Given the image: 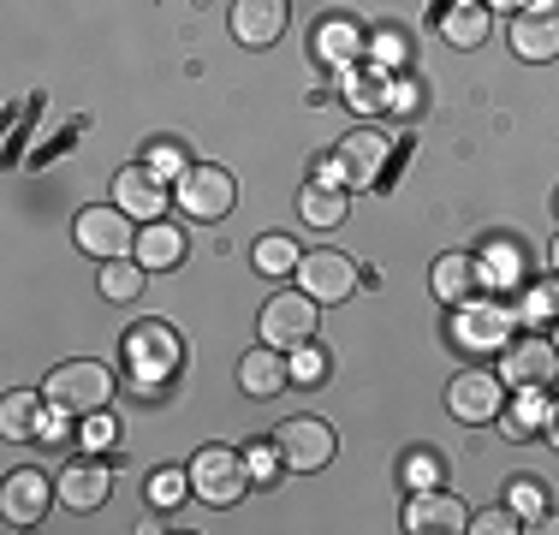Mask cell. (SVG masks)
I'll use <instances>...</instances> for the list:
<instances>
[{"mask_svg":"<svg viewBox=\"0 0 559 535\" xmlns=\"http://www.w3.org/2000/svg\"><path fill=\"white\" fill-rule=\"evenodd\" d=\"M250 482H257V476H250V459H245V452H233V447H203L191 459V494L203 506H238Z\"/></svg>","mask_w":559,"mask_h":535,"instance_id":"7a4b0ae2","label":"cell"},{"mask_svg":"<svg viewBox=\"0 0 559 535\" xmlns=\"http://www.w3.org/2000/svg\"><path fill=\"white\" fill-rule=\"evenodd\" d=\"M316 48H322L328 60H352V48H357V31H352V24H328V36L316 31Z\"/></svg>","mask_w":559,"mask_h":535,"instance_id":"8d00e7d4","label":"cell"},{"mask_svg":"<svg viewBox=\"0 0 559 535\" xmlns=\"http://www.w3.org/2000/svg\"><path fill=\"white\" fill-rule=\"evenodd\" d=\"M138 233L143 226L131 221L126 209H84L72 221V238H78V250H84V257H102V262H114V257H131V250H138Z\"/></svg>","mask_w":559,"mask_h":535,"instance_id":"5b68a950","label":"cell"},{"mask_svg":"<svg viewBox=\"0 0 559 535\" xmlns=\"http://www.w3.org/2000/svg\"><path fill=\"white\" fill-rule=\"evenodd\" d=\"M298 286L310 292L316 304H345L357 292V262L345 250H310L298 262Z\"/></svg>","mask_w":559,"mask_h":535,"instance_id":"4fadbf2b","label":"cell"},{"mask_svg":"<svg viewBox=\"0 0 559 535\" xmlns=\"http://www.w3.org/2000/svg\"><path fill=\"white\" fill-rule=\"evenodd\" d=\"M143 274H150V268H143L138 257H114L108 268H102V298H114V304H131L143 292Z\"/></svg>","mask_w":559,"mask_h":535,"instance_id":"4316f807","label":"cell"},{"mask_svg":"<svg viewBox=\"0 0 559 535\" xmlns=\"http://www.w3.org/2000/svg\"><path fill=\"white\" fill-rule=\"evenodd\" d=\"M506 43H512V54L530 66L559 60V0H530V7H518Z\"/></svg>","mask_w":559,"mask_h":535,"instance_id":"52a82bcc","label":"cell"},{"mask_svg":"<svg viewBox=\"0 0 559 535\" xmlns=\"http://www.w3.org/2000/svg\"><path fill=\"white\" fill-rule=\"evenodd\" d=\"M43 393H48V405H55V411H66V417H90V411H108L114 374L102 364H60L43 381Z\"/></svg>","mask_w":559,"mask_h":535,"instance_id":"3957f363","label":"cell"},{"mask_svg":"<svg viewBox=\"0 0 559 535\" xmlns=\"http://www.w3.org/2000/svg\"><path fill=\"white\" fill-rule=\"evenodd\" d=\"M262 345H280V352H298V345L316 340V298L310 292H274L269 304H262Z\"/></svg>","mask_w":559,"mask_h":535,"instance_id":"8992f818","label":"cell"},{"mask_svg":"<svg viewBox=\"0 0 559 535\" xmlns=\"http://www.w3.org/2000/svg\"><path fill=\"white\" fill-rule=\"evenodd\" d=\"M274 452H280L286 471H322V464L334 459V428L322 417H292V423H280Z\"/></svg>","mask_w":559,"mask_h":535,"instance_id":"30bf717a","label":"cell"},{"mask_svg":"<svg viewBox=\"0 0 559 535\" xmlns=\"http://www.w3.org/2000/svg\"><path fill=\"white\" fill-rule=\"evenodd\" d=\"M60 423H66V411L48 405V393L43 399H36V393H7V399H0V435H7V440H36V435L55 440V435H66Z\"/></svg>","mask_w":559,"mask_h":535,"instance_id":"2e32d148","label":"cell"},{"mask_svg":"<svg viewBox=\"0 0 559 535\" xmlns=\"http://www.w3.org/2000/svg\"><path fill=\"white\" fill-rule=\"evenodd\" d=\"M55 488H60V506H72V512H96V506L108 500V488H114V471L102 459H72L55 476Z\"/></svg>","mask_w":559,"mask_h":535,"instance_id":"ac0fdd59","label":"cell"},{"mask_svg":"<svg viewBox=\"0 0 559 535\" xmlns=\"http://www.w3.org/2000/svg\"><path fill=\"white\" fill-rule=\"evenodd\" d=\"M345 209H352V197H345V185H334V179H310L298 191V214L310 226H322V233H334L345 221Z\"/></svg>","mask_w":559,"mask_h":535,"instance_id":"cb8c5ba5","label":"cell"},{"mask_svg":"<svg viewBox=\"0 0 559 535\" xmlns=\"http://www.w3.org/2000/svg\"><path fill=\"white\" fill-rule=\"evenodd\" d=\"M447 411L459 423H495L506 411V381L488 374V369H464L459 381L447 387Z\"/></svg>","mask_w":559,"mask_h":535,"instance_id":"5bb4252c","label":"cell"},{"mask_svg":"<svg viewBox=\"0 0 559 535\" xmlns=\"http://www.w3.org/2000/svg\"><path fill=\"white\" fill-rule=\"evenodd\" d=\"M483 280L488 286H530V257H524V245H518V238H488L483 245Z\"/></svg>","mask_w":559,"mask_h":535,"instance_id":"603a6c76","label":"cell"},{"mask_svg":"<svg viewBox=\"0 0 559 535\" xmlns=\"http://www.w3.org/2000/svg\"><path fill=\"white\" fill-rule=\"evenodd\" d=\"M429 286H435V298H441V304H464V298H476L488 280H483V262H476V257H464V250H447V257L435 262Z\"/></svg>","mask_w":559,"mask_h":535,"instance_id":"44dd1931","label":"cell"},{"mask_svg":"<svg viewBox=\"0 0 559 535\" xmlns=\"http://www.w3.org/2000/svg\"><path fill=\"white\" fill-rule=\"evenodd\" d=\"M542 435H548V447L559 452V399H554V411H548V428H542Z\"/></svg>","mask_w":559,"mask_h":535,"instance_id":"b9f144b4","label":"cell"},{"mask_svg":"<svg viewBox=\"0 0 559 535\" xmlns=\"http://www.w3.org/2000/svg\"><path fill=\"white\" fill-rule=\"evenodd\" d=\"M369 48H376L381 54V60H399V54H405V36H399V31H376V36H369Z\"/></svg>","mask_w":559,"mask_h":535,"instance_id":"ab89813d","label":"cell"},{"mask_svg":"<svg viewBox=\"0 0 559 535\" xmlns=\"http://www.w3.org/2000/svg\"><path fill=\"white\" fill-rule=\"evenodd\" d=\"M512 328H518V310L500 298H483V292H476V298L452 304V345L471 352V357L506 352V345H512Z\"/></svg>","mask_w":559,"mask_h":535,"instance_id":"6da1fadb","label":"cell"},{"mask_svg":"<svg viewBox=\"0 0 559 535\" xmlns=\"http://www.w3.org/2000/svg\"><path fill=\"white\" fill-rule=\"evenodd\" d=\"M304 257H298V245H292L286 233H269V238H257V268L262 274H292Z\"/></svg>","mask_w":559,"mask_h":535,"instance_id":"83f0119b","label":"cell"},{"mask_svg":"<svg viewBox=\"0 0 559 535\" xmlns=\"http://www.w3.org/2000/svg\"><path fill=\"white\" fill-rule=\"evenodd\" d=\"M60 500V488L48 482V471H12L7 488H0V518H7V530H31L48 518V506Z\"/></svg>","mask_w":559,"mask_h":535,"instance_id":"ba28073f","label":"cell"},{"mask_svg":"<svg viewBox=\"0 0 559 535\" xmlns=\"http://www.w3.org/2000/svg\"><path fill=\"white\" fill-rule=\"evenodd\" d=\"M238 387L250 399H274L280 387H292V364L280 357V345H257V352L238 357Z\"/></svg>","mask_w":559,"mask_h":535,"instance_id":"ffe728a7","label":"cell"},{"mask_svg":"<svg viewBox=\"0 0 559 535\" xmlns=\"http://www.w3.org/2000/svg\"><path fill=\"white\" fill-rule=\"evenodd\" d=\"M548 411H554L548 387H518V399L500 411V435H506V440H530V435H542V428H548Z\"/></svg>","mask_w":559,"mask_h":535,"instance_id":"7402d4cb","label":"cell"},{"mask_svg":"<svg viewBox=\"0 0 559 535\" xmlns=\"http://www.w3.org/2000/svg\"><path fill=\"white\" fill-rule=\"evenodd\" d=\"M131 257L150 268V274H155V268H179L185 262V233L173 221H150L138 233V250H131Z\"/></svg>","mask_w":559,"mask_h":535,"instance_id":"484cf974","label":"cell"},{"mask_svg":"<svg viewBox=\"0 0 559 535\" xmlns=\"http://www.w3.org/2000/svg\"><path fill=\"white\" fill-rule=\"evenodd\" d=\"M506 506H512L524 524H536V518L548 512V494H542V482H512V500H506Z\"/></svg>","mask_w":559,"mask_h":535,"instance_id":"1f68e13d","label":"cell"},{"mask_svg":"<svg viewBox=\"0 0 559 535\" xmlns=\"http://www.w3.org/2000/svg\"><path fill=\"white\" fill-rule=\"evenodd\" d=\"M524 530H536V535H559V518H554V512H542L536 524H524Z\"/></svg>","mask_w":559,"mask_h":535,"instance_id":"60d3db41","label":"cell"},{"mask_svg":"<svg viewBox=\"0 0 559 535\" xmlns=\"http://www.w3.org/2000/svg\"><path fill=\"white\" fill-rule=\"evenodd\" d=\"M167 197H173V191H167V179L150 167V160H143V167H119V173H114V203L126 209L138 226L167 221Z\"/></svg>","mask_w":559,"mask_h":535,"instance_id":"7c38bea8","label":"cell"},{"mask_svg":"<svg viewBox=\"0 0 559 535\" xmlns=\"http://www.w3.org/2000/svg\"><path fill=\"white\" fill-rule=\"evenodd\" d=\"M173 197H179V209L191 214V221H221V214L238 203V185H233L226 167H209L203 160V167H191L179 185H173Z\"/></svg>","mask_w":559,"mask_h":535,"instance_id":"9c48e42d","label":"cell"},{"mask_svg":"<svg viewBox=\"0 0 559 535\" xmlns=\"http://www.w3.org/2000/svg\"><path fill=\"white\" fill-rule=\"evenodd\" d=\"M548 257H554V274H559V238H554V250H548Z\"/></svg>","mask_w":559,"mask_h":535,"instance_id":"ee69618b","label":"cell"},{"mask_svg":"<svg viewBox=\"0 0 559 535\" xmlns=\"http://www.w3.org/2000/svg\"><path fill=\"white\" fill-rule=\"evenodd\" d=\"M399 482H405L411 494L435 488V482H441V459H435V452H405V459H399Z\"/></svg>","mask_w":559,"mask_h":535,"instance_id":"f546056e","label":"cell"},{"mask_svg":"<svg viewBox=\"0 0 559 535\" xmlns=\"http://www.w3.org/2000/svg\"><path fill=\"white\" fill-rule=\"evenodd\" d=\"M322 374H328V357L316 352V345H298V352H292V381L298 387H322Z\"/></svg>","mask_w":559,"mask_h":535,"instance_id":"d6a6232c","label":"cell"},{"mask_svg":"<svg viewBox=\"0 0 559 535\" xmlns=\"http://www.w3.org/2000/svg\"><path fill=\"white\" fill-rule=\"evenodd\" d=\"M245 459H250V476H257V482H274V471H280V452L274 447H250Z\"/></svg>","mask_w":559,"mask_h":535,"instance_id":"f35d334b","label":"cell"},{"mask_svg":"<svg viewBox=\"0 0 559 535\" xmlns=\"http://www.w3.org/2000/svg\"><path fill=\"white\" fill-rule=\"evenodd\" d=\"M126 364L138 381H173L185 364V345H179V333L167 328V321H143V328H131L126 333Z\"/></svg>","mask_w":559,"mask_h":535,"instance_id":"277c9868","label":"cell"},{"mask_svg":"<svg viewBox=\"0 0 559 535\" xmlns=\"http://www.w3.org/2000/svg\"><path fill=\"white\" fill-rule=\"evenodd\" d=\"M185 494H191V464H185V471H155V482H150L155 506H179Z\"/></svg>","mask_w":559,"mask_h":535,"instance_id":"4dcf8cb0","label":"cell"},{"mask_svg":"<svg viewBox=\"0 0 559 535\" xmlns=\"http://www.w3.org/2000/svg\"><path fill=\"white\" fill-rule=\"evenodd\" d=\"M411 535H464L471 530V512H464V500H452L441 488H417L405 500V518H399Z\"/></svg>","mask_w":559,"mask_h":535,"instance_id":"9a60e30c","label":"cell"},{"mask_svg":"<svg viewBox=\"0 0 559 535\" xmlns=\"http://www.w3.org/2000/svg\"><path fill=\"white\" fill-rule=\"evenodd\" d=\"M483 7H506V12H512V7H530V0H483Z\"/></svg>","mask_w":559,"mask_h":535,"instance_id":"7bdbcfd3","label":"cell"},{"mask_svg":"<svg viewBox=\"0 0 559 535\" xmlns=\"http://www.w3.org/2000/svg\"><path fill=\"white\" fill-rule=\"evenodd\" d=\"M357 107V114H376V107H388V84L381 78H369V84H352V96H345Z\"/></svg>","mask_w":559,"mask_h":535,"instance_id":"74e56055","label":"cell"},{"mask_svg":"<svg viewBox=\"0 0 559 535\" xmlns=\"http://www.w3.org/2000/svg\"><path fill=\"white\" fill-rule=\"evenodd\" d=\"M114 440H119V423L108 417V411H90V417H84V447L90 452H108Z\"/></svg>","mask_w":559,"mask_h":535,"instance_id":"d590c367","label":"cell"},{"mask_svg":"<svg viewBox=\"0 0 559 535\" xmlns=\"http://www.w3.org/2000/svg\"><path fill=\"white\" fill-rule=\"evenodd\" d=\"M150 167L162 173V179H173V185H179L185 173H191V160H185V150H179V143H155V150H150Z\"/></svg>","mask_w":559,"mask_h":535,"instance_id":"e575fe53","label":"cell"},{"mask_svg":"<svg viewBox=\"0 0 559 535\" xmlns=\"http://www.w3.org/2000/svg\"><path fill=\"white\" fill-rule=\"evenodd\" d=\"M518 321H530V328H542V321H559V280L554 286H530V298L518 304Z\"/></svg>","mask_w":559,"mask_h":535,"instance_id":"f1b7e54d","label":"cell"},{"mask_svg":"<svg viewBox=\"0 0 559 535\" xmlns=\"http://www.w3.org/2000/svg\"><path fill=\"white\" fill-rule=\"evenodd\" d=\"M441 31L452 48H483L488 43V7L483 0H447L441 7Z\"/></svg>","mask_w":559,"mask_h":535,"instance_id":"d4e9b609","label":"cell"},{"mask_svg":"<svg viewBox=\"0 0 559 535\" xmlns=\"http://www.w3.org/2000/svg\"><path fill=\"white\" fill-rule=\"evenodd\" d=\"M388 155H393V143L381 138V131H352V138L340 143V185H376L381 179V167H388Z\"/></svg>","mask_w":559,"mask_h":535,"instance_id":"d6986e66","label":"cell"},{"mask_svg":"<svg viewBox=\"0 0 559 535\" xmlns=\"http://www.w3.org/2000/svg\"><path fill=\"white\" fill-rule=\"evenodd\" d=\"M554 352H559V321H554Z\"/></svg>","mask_w":559,"mask_h":535,"instance_id":"f6af8a7d","label":"cell"},{"mask_svg":"<svg viewBox=\"0 0 559 535\" xmlns=\"http://www.w3.org/2000/svg\"><path fill=\"white\" fill-rule=\"evenodd\" d=\"M554 374H559L554 333H518L500 352V381H512V387H548Z\"/></svg>","mask_w":559,"mask_h":535,"instance_id":"8fae6325","label":"cell"},{"mask_svg":"<svg viewBox=\"0 0 559 535\" xmlns=\"http://www.w3.org/2000/svg\"><path fill=\"white\" fill-rule=\"evenodd\" d=\"M292 19V0H233V36L245 48H274Z\"/></svg>","mask_w":559,"mask_h":535,"instance_id":"e0dca14e","label":"cell"},{"mask_svg":"<svg viewBox=\"0 0 559 535\" xmlns=\"http://www.w3.org/2000/svg\"><path fill=\"white\" fill-rule=\"evenodd\" d=\"M524 530V518L512 512V506H495V512H471V535H512Z\"/></svg>","mask_w":559,"mask_h":535,"instance_id":"836d02e7","label":"cell"}]
</instances>
